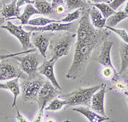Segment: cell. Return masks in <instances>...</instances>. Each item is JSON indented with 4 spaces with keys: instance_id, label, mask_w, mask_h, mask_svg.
Here are the masks:
<instances>
[{
    "instance_id": "cell-32",
    "label": "cell",
    "mask_w": 128,
    "mask_h": 122,
    "mask_svg": "<svg viewBox=\"0 0 128 122\" xmlns=\"http://www.w3.org/2000/svg\"><path fill=\"white\" fill-rule=\"evenodd\" d=\"M34 0H16V6L20 8L23 5H34Z\"/></svg>"
},
{
    "instance_id": "cell-7",
    "label": "cell",
    "mask_w": 128,
    "mask_h": 122,
    "mask_svg": "<svg viewBox=\"0 0 128 122\" xmlns=\"http://www.w3.org/2000/svg\"><path fill=\"white\" fill-rule=\"evenodd\" d=\"M24 72L15 63L10 62L9 59L0 61V81H9L14 78H24Z\"/></svg>"
},
{
    "instance_id": "cell-39",
    "label": "cell",
    "mask_w": 128,
    "mask_h": 122,
    "mask_svg": "<svg viewBox=\"0 0 128 122\" xmlns=\"http://www.w3.org/2000/svg\"><path fill=\"white\" fill-rule=\"evenodd\" d=\"M4 22V18H0V27L3 25Z\"/></svg>"
},
{
    "instance_id": "cell-10",
    "label": "cell",
    "mask_w": 128,
    "mask_h": 122,
    "mask_svg": "<svg viewBox=\"0 0 128 122\" xmlns=\"http://www.w3.org/2000/svg\"><path fill=\"white\" fill-rule=\"evenodd\" d=\"M56 61L50 59V60H44L41 65L38 66V71L41 75H44L45 77L48 78V80L50 82V84L55 87L56 90H62V88L60 86L59 83L57 82L56 78L55 71H54V65Z\"/></svg>"
},
{
    "instance_id": "cell-36",
    "label": "cell",
    "mask_w": 128,
    "mask_h": 122,
    "mask_svg": "<svg viewBox=\"0 0 128 122\" xmlns=\"http://www.w3.org/2000/svg\"><path fill=\"white\" fill-rule=\"evenodd\" d=\"M88 1L92 2L93 4H98V3H108L109 0H88Z\"/></svg>"
},
{
    "instance_id": "cell-18",
    "label": "cell",
    "mask_w": 128,
    "mask_h": 122,
    "mask_svg": "<svg viewBox=\"0 0 128 122\" xmlns=\"http://www.w3.org/2000/svg\"><path fill=\"white\" fill-rule=\"evenodd\" d=\"M37 14H40V13H38V11L34 6V5H25V7H24L23 13L16 18L20 21L22 25H28L30 18L32 17V16L37 15Z\"/></svg>"
},
{
    "instance_id": "cell-35",
    "label": "cell",
    "mask_w": 128,
    "mask_h": 122,
    "mask_svg": "<svg viewBox=\"0 0 128 122\" xmlns=\"http://www.w3.org/2000/svg\"><path fill=\"white\" fill-rule=\"evenodd\" d=\"M51 6H52L53 9H55L56 6L60 5H63V0H51Z\"/></svg>"
},
{
    "instance_id": "cell-22",
    "label": "cell",
    "mask_w": 128,
    "mask_h": 122,
    "mask_svg": "<svg viewBox=\"0 0 128 122\" xmlns=\"http://www.w3.org/2000/svg\"><path fill=\"white\" fill-rule=\"evenodd\" d=\"M52 22H62L61 20H53L50 19L47 17H43V16H40V17H35L32 19H30L28 22V26H34V27H44L48 25L50 23Z\"/></svg>"
},
{
    "instance_id": "cell-37",
    "label": "cell",
    "mask_w": 128,
    "mask_h": 122,
    "mask_svg": "<svg viewBox=\"0 0 128 122\" xmlns=\"http://www.w3.org/2000/svg\"><path fill=\"white\" fill-rule=\"evenodd\" d=\"M124 11L126 12V13L128 15V0H127V3H126V5L125 6V9H124Z\"/></svg>"
},
{
    "instance_id": "cell-23",
    "label": "cell",
    "mask_w": 128,
    "mask_h": 122,
    "mask_svg": "<svg viewBox=\"0 0 128 122\" xmlns=\"http://www.w3.org/2000/svg\"><path fill=\"white\" fill-rule=\"evenodd\" d=\"M92 6L98 9L99 11L102 13L105 19H108L109 16H111L113 14L115 13V10H114L112 8L109 6L108 4L106 3H98V4H92Z\"/></svg>"
},
{
    "instance_id": "cell-26",
    "label": "cell",
    "mask_w": 128,
    "mask_h": 122,
    "mask_svg": "<svg viewBox=\"0 0 128 122\" xmlns=\"http://www.w3.org/2000/svg\"><path fill=\"white\" fill-rule=\"evenodd\" d=\"M67 5L68 10H73L77 9H86L89 5L84 1V0H65Z\"/></svg>"
},
{
    "instance_id": "cell-24",
    "label": "cell",
    "mask_w": 128,
    "mask_h": 122,
    "mask_svg": "<svg viewBox=\"0 0 128 122\" xmlns=\"http://www.w3.org/2000/svg\"><path fill=\"white\" fill-rule=\"evenodd\" d=\"M66 106H67L66 100H60L56 96L49 102V104L45 107L44 109L47 111H57Z\"/></svg>"
},
{
    "instance_id": "cell-6",
    "label": "cell",
    "mask_w": 128,
    "mask_h": 122,
    "mask_svg": "<svg viewBox=\"0 0 128 122\" xmlns=\"http://www.w3.org/2000/svg\"><path fill=\"white\" fill-rule=\"evenodd\" d=\"M0 28L7 30L12 35L15 36L20 41V45L22 47V49H24L25 51L34 48V45L31 42V35H32V32L25 30L22 28V26L16 25V24H14L10 21L7 22V23L5 25H2Z\"/></svg>"
},
{
    "instance_id": "cell-1",
    "label": "cell",
    "mask_w": 128,
    "mask_h": 122,
    "mask_svg": "<svg viewBox=\"0 0 128 122\" xmlns=\"http://www.w3.org/2000/svg\"><path fill=\"white\" fill-rule=\"evenodd\" d=\"M109 36L107 30L96 29L89 21V11L82 10L76 33V43L74 59L66 77L77 79L84 74L94 49Z\"/></svg>"
},
{
    "instance_id": "cell-31",
    "label": "cell",
    "mask_w": 128,
    "mask_h": 122,
    "mask_svg": "<svg viewBox=\"0 0 128 122\" xmlns=\"http://www.w3.org/2000/svg\"><path fill=\"white\" fill-rule=\"evenodd\" d=\"M126 1L127 0H112V1L109 3V6H110L114 10H116Z\"/></svg>"
},
{
    "instance_id": "cell-34",
    "label": "cell",
    "mask_w": 128,
    "mask_h": 122,
    "mask_svg": "<svg viewBox=\"0 0 128 122\" xmlns=\"http://www.w3.org/2000/svg\"><path fill=\"white\" fill-rule=\"evenodd\" d=\"M54 10L56 12L57 14H58V15H62V14L65 13L66 8H65V6H64L63 5H60L58 6H56V7L54 9Z\"/></svg>"
},
{
    "instance_id": "cell-8",
    "label": "cell",
    "mask_w": 128,
    "mask_h": 122,
    "mask_svg": "<svg viewBox=\"0 0 128 122\" xmlns=\"http://www.w3.org/2000/svg\"><path fill=\"white\" fill-rule=\"evenodd\" d=\"M43 84L44 82L41 80H28L22 82L20 84V88L22 90V98L24 102L36 100Z\"/></svg>"
},
{
    "instance_id": "cell-20",
    "label": "cell",
    "mask_w": 128,
    "mask_h": 122,
    "mask_svg": "<svg viewBox=\"0 0 128 122\" xmlns=\"http://www.w3.org/2000/svg\"><path fill=\"white\" fill-rule=\"evenodd\" d=\"M127 17H128V15L124 10H120V11L115 12L114 14H113L112 16H109L108 19H107L106 26L114 28V27L116 26L117 24H119L121 21L125 20L126 18H127Z\"/></svg>"
},
{
    "instance_id": "cell-12",
    "label": "cell",
    "mask_w": 128,
    "mask_h": 122,
    "mask_svg": "<svg viewBox=\"0 0 128 122\" xmlns=\"http://www.w3.org/2000/svg\"><path fill=\"white\" fill-rule=\"evenodd\" d=\"M114 42L108 40H105L100 48V52L96 58V61L104 66L114 67L111 60V49L113 47Z\"/></svg>"
},
{
    "instance_id": "cell-2",
    "label": "cell",
    "mask_w": 128,
    "mask_h": 122,
    "mask_svg": "<svg viewBox=\"0 0 128 122\" xmlns=\"http://www.w3.org/2000/svg\"><path fill=\"white\" fill-rule=\"evenodd\" d=\"M102 86V84H98L89 88H79L69 94L64 95L62 97L63 100H66L67 102L66 107L77 106V105L90 107L92 96L99 89H101Z\"/></svg>"
},
{
    "instance_id": "cell-43",
    "label": "cell",
    "mask_w": 128,
    "mask_h": 122,
    "mask_svg": "<svg viewBox=\"0 0 128 122\" xmlns=\"http://www.w3.org/2000/svg\"><path fill=\"white\" fill-rule=\"evenodd\" d=\"M1 5H2V3L0 2V8H1Z\"/></svg>"
},
{
    "instance_id": "cell-44",
    "label": "cell",
    "mask_w": 128,
    "mask_h": 122,
    "mask_svg": "<svg viewBox=\"0 0 128 122\" xmlns=\"http://www.w3.org/2000/svg\"><path fill=\"white\" fill-rule=\"evenodd\" d=\"M111 1H112V0H109V2H111Z\"/></svg>"
},
{
    "instance_id": "cell-28",
    "label": "cell",
    "mask_w": 128,
    "mask_h": 122,
    "mask_svg": "<svg viewBox=\"0 0 128 122\" xmlns=\"http://www.w3.org/2000/svg\"><path fill=\"white\" fill-rule=\"evenodd\" d=\"M105 28H106V29H108L109 31H111V32L114 33L115 34H117L126 44H128V33L126 32V29L115 28H112V27H108V26H105Z\"/></svg>"
},
{
    "instance_id": "cell-16",
    "label": "cell",
    "mask_w": 128,
    "mask_h": 122,
    "mask_svg": "<svg viewBox=\"0 0 128 122\" xmlns=\"http://www.w3.org/2000/svg\"><path fill=\"white\" fill-rule=\"evenodd\" d=\"M89 15H90V23L96 29H102L106 26V21L98 10H96V7H92V9L88 10Z\"/></svg>"
},
{
    "instance_id": "cell-42",
    "label": "cell",
    "mask_w": 128,
    "mask_h": 122,
    "mask_svg": "<svg viewBox=\"0 0 128 122\" xmlns=\"http://www.w3.org/2000/svg\"><path fill=\"white\" fill-rule=\"evenodd\" d=\"M3 2H6V1H8V0H2Z\"/></svg>"
},
{
    "instance_id": "cell-15",
    "label": "cell",
    "mask_w": 128,
    "mask_h": 122,
    "mask_svg": "<svg viewBox=\"0 0 128 122\" xmlns=\"http://www.w3.org/2000/svg\"><path fill=\"white\" fill-rule=\"evenodd\" d=\"M73 110L74 112L81 113L90 122H104L109 120V117L102 116V115L99 114V113H96L95 111L92 110V109L87 108V107H74Z\"/></svg>"
},
{
    "instance_id": "cell-11",
    "label": "cell",
    "mask_w": 128,
    "mask_h": 122,
    "mask_svg": "<svg viewBox=\"0 0 128 122\" xmlns=\"http://www.w3.org/2000/svg\"><path fill=\"white\" fill-rule=\"evenodd\" d=\"M73 26V23H64V22H52L48 25L44 27H34L28 26L25 27L26 31L30 32H61V31H68L70 30Z\"/></svg>"
},
{
    "instance_id": "cell-29",
    "label": "cell",
    "mask_w": 128,
    "mask_h": 122,
    "mask_svg": "<svg viewBox=\"0 0 128 122\" xmlns=\"http://www.w3.org/2000/svg\"><path fill=\"white\" fill-rule=\"evenodd\" d=\"M81 11H82V9L75 10L74 11L68 14V15L63 18V19L61 20V22H64V23H71V22H73L74 21L79 19L80 15H81Z\"/></svg>"
},
{
    "instance_id": "cell-17",
    "label": "cell",
    "mask_w": 128,
    "mask_h": 122,
    "mask_svg": "<svg viewBox=\"0 0 128 122\" xmlns=\"http://www.w3.org/2000/svg\"><path fill=\"white\" fill-rule=\"evenodd\" d=\"M20 8L16 6V0H14L9 5L4 6L0 10L1 15L4 18H12L17 17L20 15Z\"/></svg>"
},
{
    "instance_id": "cell-27",
    "label": "cell",
    "mask_w": 128,
    "mask_h": 122,
    "mask_svg": "<svg viewBox=\"0 0 128 122\" xmlns=\"http://www.w3.org/2000/svg\"><path fill=\"white\" fill-rule=\"evenodd\" d=\"M101 75L106 80H114L115 78L118 77L116 70L114 69V67H110V66H104L101 71Z\"/></svg>"
},
{
    "instance_id": "cell-41",
    "label": "cell",
    "mask_w": 128,
    "mask_h": 122,
    "mask_svg": "<svg viewBox=\"0 0 128 122\" xmlns=\"http://www.w3.org/2000/svg\"><path fill=\"white\" fill-rule=\"evenodd\" d=\"M63 122H71V121L68 120V119H67V120H65V121H63Z\"/></svg>"
},
{
    "instance_id": "cell-5",
    "label": "cell",
    "mask_w": 128,
    "mask_h": 122,
    "mask_svg": "<svg viewBox=\"0 0 128 122\" xmlns=\"http://www.w3.org/2000/svg\"><path fill=\"white\" fill-rule=\"evenodd\" d=\"M41 55H38L36 52L28 53L24 57L16 56V60L19 62V66L22 71L28 75L29 77H34L37 75L38 66L40 65Z\"/></svg>"
},
{
    "instance_id": "cell-4",
    "label": "cell",
    "mask_w": 128,
    "mask_h": 122,
    "mask_svg": "<svg viewBox=\"0 0 128 122\" xmlns=\"http://www.w3.org/2000/svg\"><path fill=\"white\" fill-rule=\"evenodd\" d=\"M60 90H56L50 84V82H44L36 99L38 104V113H37L36 117L32 122H42L45 107L52 99L58 96Z\"/></svg>"
},
{
    "instance_id": "cell-19",
    "label": "cell",
    "mask_w": 128,
    "mask_h": 122,
    "mask_svg": "<svg viewBox=\"0 0 128 122\" xmlns=\"http://www.w3.org/2000/svg\"><path fill=\"white\" fill-rule=\"evenodd\" d=\"M34 6L38 11L40 14L42 15H50L54 11V9L48 1L44 0H34Z\"/></svg>"
},
{
    "instance_id": "cell-40",
    "label": "cell",
    "mask_w": 128,
    "mask_h": 122,
    "mask_svg": "<svg viewBox=\"0 0 128 122\" xmlns=\"http://www.w3.org/2000/svg\"><path fill=\"white\" fill-rule=\"evenodd\" d=\"M125 95H126V96H127V101H128V91H127Z\"/></svg>"
},
{
    "instance_id": "cell-13",
    "label": "cell",
    "mask_w": 128,
    "mask_h": 122,
    "mask_svg": "<svg viewBox=\"0 0 128 122\" xmlns=\"http://www.w3.org/2000/svg\"><path fill=\"white\" fill-rule=\"evenodd\" d=\"M51 34H36L32 38V45L35 46L40 52V55L44 59L46 58L47 51L50 47Z\"/></svg>"
},
{
    "instance_id": "cell-46",
    "label": "cell",
    "mask_w": 128,
    "mask_h": 122,
    "mask_svg": "<svg viewBox=\"0 0 128 122\" xmlns=\"http://www.w3.org/2000/svg\"><path fill=\"white\" fill-rule=\"evenodd\" d=\"M127 77H128V76H127Z\"/></svg>"
},
{
    "instance_id": "cell-45",
    "label": "cell",
    "mask_w": 128,
    "mask_h": 122,
    "mask_svg": "<svg viewBox=\"0 0 128 122\" xmlns=\"http://www.w3.org/2000/svg\"><path fill=\"white\" fill-rule=\"evenodd\" d=\"M47 1H48V2H49V1H50V0H47Z\"/></svg>"
},
{
    "instance_id": "cell-14",
    "label": "cell",
    "mask_w": 128,
    "mask_h": 122,
    "mask_svg": "<svg viewBox=\"0 0 128 122\" xmlns=\"http://www.w3.org/2000/svg\"><path fill=\"white\" fill-rule=\"evenodd\" d=\"M0 89L5 90H9L13 94L14 100L12 107H16V101H17L18 96L20 94V86L19 78H14V79L9 80L5 83H0Z\"/></svg>"
},
{
    "instance_id": "cell-38",
    "label": "cell",
    "mask_w": 128,
    "mask_h": 122,
    "mask_svg": "<svg viewBox=\"0 0 128 122\" xmlns=\"http://www.w3.org/2000/svg\"><path fill=\"white\" fill-rule=\"evenodd\" d=\"M45 122H56V120L54 119H52V118H50V119H47Z\"/></svg>"
},
{
    "instance_id": "cell-9",
    "label": "cell",
    "mask_w": 128,
    "mask_h": 122,
    "mask_svg": "<svg viewBox=\"0 0 128 122\" xmlns=\"http://www.w3.org/2000/svg\"><path fill=\"white\" fill-rule=\"evenodd\" d=\"M108 91L107 90L106 84H102V86L101 89L96 91L92 96V101H90V107L92 110L95 111L96 113L102 115V116H106L104 109V100H105V94Z\"/></svg>"
},
{
    "instance_id": "cell-33",
    "label": "cell",
    "mask_w": 128,
    "mask_h": 122,
    "mask_svg": "<svg viewBox=\"0 0 128 122\" xmlns=\"http://www.w3.org/2000/svg\"><path fill=\"white\" fill-rule=\"evenodd\" d=\"M17 109V108H16ZM16 119H17V121L18 122H30L29 120H28V119H26V118H25L23 115L22 114V113H20V112L19 110H16Z\"/></svg>"
},
{
    "instance_id": "cell-30",
    "label": "cell",
    "mask_w": 128,
    "mask_h": 122,
    "mask_svg": "<svg viewBox=\"0 0 128 122\" xmlns=\"http://www.w3.org/2000/svg\"><path fill=\"white\" fill-rule=\"evenodd\" d=\"M36 52V49L32 48V49H28V50L26 51H22L20 53H8V54H0V61L4 60V59H10V58H14L16 56H18L20 54H28V53H34Z\"/></svg>"
},
{
    "instance_id": "cell-3",
    "label": "cell",
    "mask_w": 128,
    "mask_h": 122,
    "mask_svg": "<svg viewBox=\"0 0 128 122\" xmlns=\"http://www.w3.org/2000/svg\"><path fill=\"white\" fill-rule=\"evenodd\" d=\"M75 38L76 34L68 33L53 39L51 43L50 42L51 49L50 59L56 62L60 58L68 54L73 41Z\"/></svg>"
},
{
    "instance_id": "cell-21",
    "label": "cell",
    "mask_w": 128,
    "mask_h": 122,
    "mask_svg": "<svg viewBox=\"0 0 128 122\" xmlns=\"http://www.w3.org/2000/svg\"><path fill=\"white\" fill-rule=\"evenodd\" d=\"M120 53L121 65L119 75H121L128 68V44H126V43L121 44L120 48Z\"/></svg>"
},
{
    "instance_id": "cell-25",
    "label": "cell",
    "mask_w": 128,
    "mask_h": 122,
    "mask_svg": "<svg viewBox=\"0 0 128 122\" xmlns=\"http://www.w3.org/2000/svg\"><path fill=\"white\" fill-rule=\"evenodd\" d=\"M108 90H116L126 94L128 91V82L126 80H120L117 77L113 80V86Z\"/></svg>"
}]
</instances>
